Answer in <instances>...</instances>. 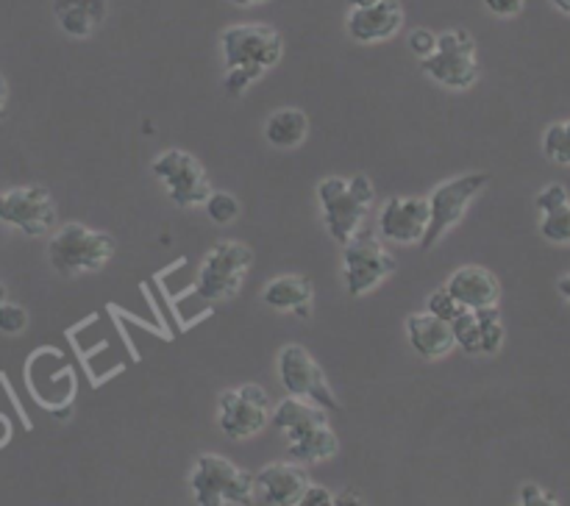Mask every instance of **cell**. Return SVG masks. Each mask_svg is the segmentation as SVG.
I'll return each mask as SVG.
<instances>
[{"label":"cell","instance_id":"cell-35","mask_svg":"<svg viewBox=\"0 0 570 506\" xmlns=\"http://www.w3.org/2000/svg\"><path fill=\"white\" fill-rule=\"evenodd\" d=\"M334 506H367V504L360 493H354V489H345V493L334 495Z\"/></svg>","mask_w":570,"mask_h":506},{"label":"cell","instance_id":"cell-34","mask_svg":"<svg viewBox=\"0 0 570 506\" xmlns=\"http://www.w3.org/2000/svg\"><path fill=\"white\" fill-rule=\"evenodd\" d=\"M484 6L495 17H518L523 6H527V0H484Z\"/></svg>","mask_w":570,"mask_h":506},{"label":"cell","instance_id":"cell-36","mask_svg":"<svg viewBox=\"0 0 570 506\" xmlns=\"http://www.w3.org/2000/svg\"><path fill=\"white\" fill-rule=\"evenodd\" d=\"M6 106H9V83H6V78L0 76V117H3Z\"/></svg>","mask_w":570,"mask_h":506},{"label":"cell","instance_id":"cell-8","mask_svg":"<svg viewBox=\"0 0 570 506\" xmlns=\"http://www.w3.org/2000/svg\"><path fill=\"white\" fill-rule=\"evenodd\" d=\"M399 270V261L382 245V239L373 231L362 228L354 239L343 248V276L348 295L362 298L373 292L384 278H390Z\"/></svg>","mask_w":570,"mask_h":506},{"label":"cell","instance_id":"cell-25","mask_svg":"<svg viewBox=\"0 0 570 506\" xmlns=\"http://www.w3.org/2000/svg\"><path fill=\"white\" fill-rule=\"evenodd\" d=\"M543 153L554 165H570V120L546 128Z\"/></svg>","mask_w":570,"mask_h":506},{"label":"cell","instance_id":"cell-41","mask_svg":"<svg viewBox=\"0 0 570 506\" xmlns=\"http://www.w3.org/2000/svg\"><path fill=\"white\" fill-rule=\"evenodd\" d=\"M0 304H6V287L0 284Z\"/></svg>","mask_w":570,"mask_h":506},{"label":"cell","instance_id":"cell-27","mask_svg":"<svg viewBox=\"0 0 570 506\" xmlns=\"http://www.w3.org/2000/svg\"><path fill=\"white\" fill-rule=\"evenodd\" d=\"M204 206H206V215H209L215 222H220V226H228V222L239 217V200L234 198L232 192H212Z\"/></svg>","mask_w":570,"mask_h":506},{"label":"cell","instance_id":"cell-29","mask_svg":"<svg viewBox=\"0 0 570 506\" xmlns=\"http://www.w3.org/2000/svg\"><path fill=\"white\" fill-rule=\"evenodd\" d=\"M28 326V315L22 306L17 304H0V331L3 334H20Z\"/></svg>","mask_w":570,"mask_h":506},{"label":"cell","instance_id":"cell-16","mask_svg":"<svg viewBox=\"0 0 570 506\" xmlns=\"http://www.w3.org/2000/svg\"><path fill=\"white\" fill-rule=\"evenodd\" d=\"M445 289L465 309H490V306H499L501 300L499 278L482 265H465L460 270H454L449 281H445Z\"/></svg>","mask_w":570,"mask_h":506},{"label":"cell","instance_id":"cell-13","mask_svg":"<svg viewBox=\"0 0 570 506\" xmlns=\"http://www.w3.org/2000/svg\"><path fill=\"white\" fill-rule=\"evenodd\" d=\"M432 220L429 198H415V195H395L384 200L379 209V234L395 245H417L423 242Z\"/></svg>","mask_w":570,"mask_h":506},{"label":"cell","instance_id":"cell-2","mask_svg":"<svg viewBox=\"0 0 570 506\" xmlns=\"http://www.w3.org/2000/svg\"><path fill=\"white\" fill-rule=\"evenodd\" d=\"M317 200H321L323 220L328 234L337 245H348L365 226V217L376 200V187L365 172L354 178L328 176L317 183Z\"/></svg>","mask_w":570,"mask_h":506},{"label":"cell","instance_id":"cell-22","mask_svg":"<svg viewBox=\"0 0 570 506\" xmlns=\"http://www.w3.org/2000/svg\"><path fill=\"white\" fill-rule=\"evenodd\" d=\"M271 423L282 434L304 431V428L328 423V409L312 404V400H304V398H295V395H289V398H284L282 404L276 406V411L271 415Z\"/></svg>","mask_w":570,"mask_h":506},{"label":"cell","instance_id":"cell-19","mask_svg":"<svg viewBox=\"0 0 570 506\" xmlns=\"http://www.w3.org/2000/svg\"><path fill=\"white\" fill-rule=\"evenodd\" d=\"M284 437H287L289 459L298 462V465H317V462H326L332 456H337L340 450V439L328 423L304 428V431L284 434Z\"/></svg>","mask_w":570,"mask_h":506},{"label":"cell","instance_id":"cell-6","mask_svg":"<svg viewBox=\"0 0 570 506\" xmlns=\"http://www.w3.org/2000/svg\"><path fill=\"white\" fill-rule=\"evenodd\" d=\"M421 70L445 89L465 92L479 81L476 39L465 28H451L440 33L438 50L429 59H421Z\"/></svg>","mask_w":570,"mask_h":506},{"label":"cell","instance_id":"cell-11","mask_svg":"<svg viewBox=\"0 0 570 506\" xmlns=\"http://www.w3.org/2000/svg\"><path fill=\"white\" fill-rule=\"evenodd\" d=\"M278 378H282L287 395L312 400V404L323 406V409H343L337 395L332 393V384H328L323 367L317 365L315 356L304 345H284L278 350Z\"/></svg>","mask_w":570,"mask_h":506},{"label":"cell","instance_id":"cell-14","mask_svg":"<svg viewBox=\"0 0 570 506\" xmlns=\"http://www.w3.org/2000/svg\"><path fill=\"white\" fill-rule=\"evenodd\" d=\"M256 495L267 506H298L309 487V473L298 462H271L256 473Z\"/></svg>","mask_w":570,"mask_h":506},{"label":"cell","instance_id":"cell-9","mask_svg":"<svg viewBox=\"0 0 570 506\" xmlns=\"http://www.w3.org/2000/svg\"><path fill=\"white\" fill-rule=\"evenodd\" d=\"M271 420V395L259 384L223 389L217 400V426L228 439H250Z\"/></svg>","mask_w":570,"mask_h":506},{"label":"cell","instance_id":"cell-38","mask_svg":"<svg viewBox=\"0 0 570 506\" xmlns=\"http://www.w3.org/2000/svg\"><path fill=\"white\" fill-rule=\"evenodd\" d=\"M379 0H348L351 9H367V6H376Z\"/></svg>","mask_w":570,"mask_h":506},{"label":"cell","instance_id":"cell-21","mask_svg":"<svg viewBox=\"0 0 570 506\" xmlns=\"http://www.w3.org/2000/svg\"><path fill=\"white\" fill-rule=\"evenodd\" d=\"M306 137H309V117L301 109H278L267 117L265 139L273 148L293 150L304 145Z\"/></svg>","mask_w":570,"mask_h":506},{"label":"cell","instance_id":"cell-20","mask_svg":"<svg viewBox=\"0 0 570 506\" xmlns=\"http://www.w3.org/2000/svg\"><path fill=\"white\" fill-rule=\"evenodd\" d=\"M312 295H315V287L304 276H278L267 281L265 289H262V300L271 309L295 311L298 317H309Z\"/></svg>","mask_w":570,"mask_h":506},{"label":"cell","instance_id":"cell-32","mask_svg":"<svg viewBox=\"0 0 570 506\" xmlns=\"http://www.w3.org/2000/svg\"><path fill=\"white\" fill-rule=\"evenodd\" d=\"M518 506H560V500H557L551 493H546L540 484H523Z\"/></svg>","mask_w":570,"mask_h":506},{"label":"cell","instance_id":"cell-24","mask_svg":"<svg viewBox=\"0 0 570 506\" xmlns=\"http://www.w3.org/2000/svg\"><path fill=\"white\" fill-rule=\"evenodd\" d=\"M479 323H482V343L484 350L482 356H495L501 348H504V320H501L499 306H490V309H476Z\"/></svg>","mask_w":570,"mask_h":506},{"label":"cell","instance_id":"cell-18","mask_svg":"<svg viewBox=\"0 0 570 506\" xmlns=\"http://www.w3.org/2000/svg\"><path fill=\"white\" fill-rule=\"evenodd\" d=\"M53 14L67 37L87 39L104 26L109 6L106 0H53Z\"/></svg>","mask_w":570,"mask_h":506},{"label":"cell","instance_id":"cell-7","mask_svg":"<svg viewBox=\"0 0 570 506\" xmlns=\"http://www.w3.org/2000/svg\"><path fill=\"white\" fill-rule=\"evenodd\" d=\"M488 172H468V176H456L451 181H443L440 187H434V192L429 195L432 220H429V231L423 237L421 248L432 250L465 217L468 206L488 189Z\"/></svg>","mask_w":570,"mask_h":506},{"label":"cell","instance_id":"cell-31","mask_svg":"<svg viewBox=\"0 0 570 506\" xmlns=\"http://www.w3.org/2000/svg\"><path fill=\"white\" fill-rule=\"evenodd\" d=\"M534 204H538V209L543 211V215H549V211H554V209H560V206L570 204L568 189L562 187V183H549L546 189H540L538 198H534Z\"/></svg>","mask_w":570,"mask_h":506},{"label":"cell","instance_id":"cell-4","mask_svg":"<svg viewBox=\"0 0 570 506\" xmlns=\"http://www.w3.org/2000/svg\"><path fill=\"white\" fill-rule=\"evenodd\" d=\"M111 256H115V239L81 222H67L48 242V259L61 276L98 272L100 267L109 265Z\"/></svg>","mask_w":570,"mask_h":506},{"label":"cell","instance_id":"cell-26","mask_svg":"<svg viewBox=\"0 0 570 506\" xmlns=\"http://www.w3.org/2000/svg\"><path fill=\"white\" fill-rule=\"evenodd\" d=\"M540 234L554 245H570V204L543 215V220H540Z\"/></svg>","mask_w":570,"mask_h":506},{"label":"cell","instance_id":"cell-39","mask_svg":"<svg viewBox=\"0 0 570 506\" xmlns=\"http://www.w3.org/2000/svg\"><path fill=\"white\" fill-rule=\"evenodd\" d=\"M551 3H554L557 11H562V14L570 17V0H551Z\"/></svg>","mask_w":570,"mask_h":506},{"label":"cell","instance_id":"cell-30","mask_svg":"<svg viewBox=\"0 0 570 506\" xmlns=\"http://www.w3.org/2000/svg\"><path fill=\"white\" fill-rule=\"evenodd\" d=\"M410 50L417 56V59H429V56L438 50V42H440V33L429 31V28H415V31L410 33Z\"/></svg>","mask_w":570,"mask_h":506},{"label":"cell","instance_id":"cell-17","mask_svg":"<svg viewBox=\"0 0 570 506\" xmlns=\"http://www.w3.org/2000/svg\"><path fill=\"white\" fill-rule=\"evenodd\" d=\"M406 337H410L415 354H421L429 361L443 359V356H449L456 348L451 323L432 315V311H415V315L406 317Z\"/></svg>","mask_w":570,"mask_h":506},{"label":"cell","instance_id":"cell-23","mask_svg":"<svg viewBox=\"0 0 570 506\" xmlns=\"http://www.w3.org/2000/svg\"><path fill=\"white\" fill-rule=\"evenodd\" d=\"M456 337V348H462L471 356H482L484 343H482V323H479L476 309H462L460 317L451 323Z\"/></svg>","mask_w":570,"mask_h":506},{"label":"cell","instance_id":"cell-40","mask_svg":"<svg viewBox=\"0 0 570 506\" xmlns=\"http://www.w3.org/2000/svg\"><path fill=\"white\" fill-rule=\"evenodd\" d=\"M232 3L243 6V9H245V6H259V3H265V0H232Z\"/></svg>","mask_w":570,"mask_h":506},{"label":"cell","instance_id":"cell-15","mask_svg":"<svg viewBox=\"0 0 570 506\" xmlns=\"http://www.w3.org/2000/svg\"><path fill=\"white\" fill-rule=\"evenodd\" d=\"M345 26H348L351 39L360 44L387 42L404 26V6L399 0H379L367 9H351Z\"/></svg>","mask_w":570,"mask_h":506},{"label":"cell","instance_id":"cell-12","mask_svg":"<svg viewBox=\"0 0 570 506\" xmlns=\"http://www.w3.org/2000/svg\"><path fill=\"white\" fill-rule=\"evenodd\" d=\"M0 222L20 228L26 237H45L56 226V204L39 183L0 192Z\"/></svg>","mask_w":570,"mask_h":506},{"label":"cell","instance_id":"cell-28","mask_svg":"<svg viewBox=\"0 0 570 506\" xmlns=\"http://www.w3.org/2000/svg\"><path fill=\"white\" fill-rule=\"evenodd\" d=\"M465 309V306L460 304V300L454 298V295L449 292V289L445 287H440V289H434L432 295H429V304H426V311H432V315H438V317H443V320H449V323H454L456 317H460V311Z\"/></svg>","mask_w":570,"mask_h":506},{"label":"cell","instance_id":"cell-37","mask_svg":"<svg viewBox=\"0 0 570 506\" xmlns=\"http://www.w3.org/2000/svg\"><path fill=\"white\" fill-rule=\"evenodd\" d=\"M557 289H560L562 298H566L568 304H570V272H566V276H562L560 281H557Z\"/></svg>","mask_w":570,"mask_h":506},{"label":"cell","instance_id":"cell-10","mask_svg":"<svg viewBox=\"0 0 570 506\" xmlns=\"http://www.w3.org/2000/svg\"><path fill=\"white\" fill-rule=\"evenodd\" d=\"M150 170L165 183L167 195L178 209H193V206H204L209 200V176H206L204 165L187 150H165V153L156 156Z\"/></svg>","mask_w":570,"mask_h":506},{"label":"cell","instance_id":"cell-33","mask_svg":"<svg viewBox=\"0 0 570 506\" xmlns=\"http://www.w3.org/2000/svg\"><path fill=\"white\" fill-rule=\"evenodd\" d=\"M298 506H334L332 489L321 487V484H309V487H306V493L301 495Z\"/></svg>","mask_w":570,"mask_h":506},{"label":"cell","instance_id":"cell-1","mask_svg":"<svg viewBox=\"0 0 570 506\" xmlns=\"http://www.w3.org/2000/svg\"><path fill=\"white\" fill-rule=\"evenodd\" d=\"M220 50L226 65L223 87L237 98L282 61L284 39L265 22H243V26H228L220 33Z\"/></svg>","mask_w":570,"mask_h":506},{"label":"cell","instance_id":"cell-3","mask_svg":"<svg viewBox=\"0 0 570 506\" xmlns=\"http://www.w3.org/2000/svg\"><path fill=\"white\" fill-rule=\"evenodd\" d=\"M198 506H254L256 478L220 454H200L189 476Z\"/></svg>","mask_w":570,"mask_h":506},{"label":"cell","instance_id":"cell-5","mask_svg":"<svg viewBox=\"0 0 570 506\" xmlns=\"http://www.w3.org/2000/svg\"><path fill=\"white\" fill-rule=\"evenodd\" d=\"M254 265V250L237 239H223L212 245L204 256V265L198 270L195 292L204 300H228L239 292L245 276Z\"/></svg>","mask_w":570,"mask_h":506}]
</instances>
